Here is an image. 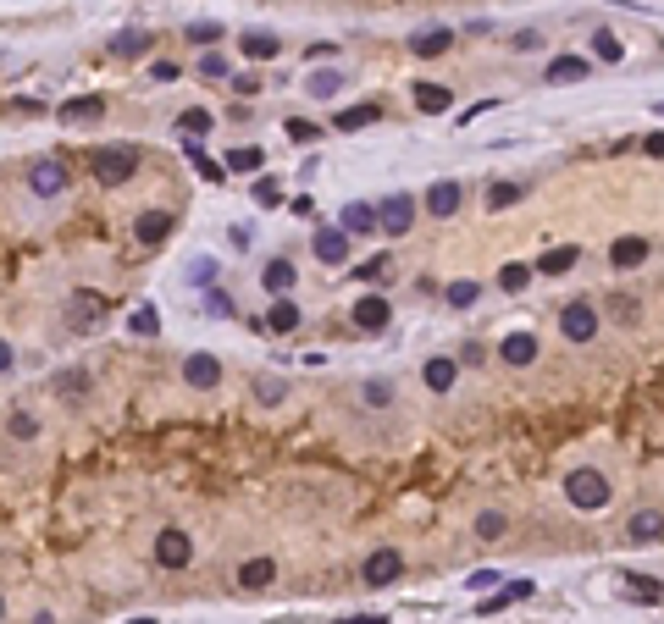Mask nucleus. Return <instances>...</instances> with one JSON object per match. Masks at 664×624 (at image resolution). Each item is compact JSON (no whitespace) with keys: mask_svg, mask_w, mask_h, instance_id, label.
<instances>
[{"mask_svg":"<svg viewBox=\"0 0 664 624\" xmlns=\"http://www.w3.org/2000/svg\"><path fill=\"white\" fill-rule=\"evenodd\" d=\"M565 498H571V509H582V514H598V509H609V475L604 470H592V465H582V470H571L565 475Z\"/></svg>","mask_w":664,"mask_h":624,"instance_id":"nucleus-1","label":"nucleus"},{"mask_svg":"<svg viewBox=\"0 0 664 624\" xmlns=\"http://www.w3.org/2000/svg\"><path fill=\"white\" fill-rule=\"evenodd\" d=\"M89 172H94V183H128L134 172H139V150L134 144H111V150H94L89 155Z\"/></svg>","mask_w":664,"mask_h":624,"instance_id":"nucleus-2","label":"nucleus"},{"mask_svg":"<svg viewBox=\"0 0 664 624\" xmlns=\"http://www.w3.org/2000/svg\"><path fill=\"white\" fill-rule=\"evenodd\" d=\"M67 183H73V172H67V160H61V155H39L34 167H28V188H34L39 200H56Z\"/></svg>","mask_w":664,"mask_h":624,"instance_id":"nucleus-3","label":"nucleus"},{"mask_svg":"<svg viewBox=\"0 0 664 624\" xmlns=\"http://www.w3.org/2000/svg\"><path fill=\"white\" fill-rule=\"evenodd\" d=\"M376 227H383L388 238H404L410 227H416V200H410V193H388V200L376 205Z\"/></svg>","mask_w":664,"mask_h":624,"instance_id":"nucleus-4","label":"nucleus"},{"mask_svg":"<svg viewBox=\"0 0 664 624\" xmlns=\"http://www.w3.org/2000/svg\"><path fill=\"white\" fill-rule=\"evenodd\" d=\"M188 558H194V536L177 531V525H167V531L155 536V564H161V569H188Z\"/></svg>","mask_w":664,"mask_h":624,"instance_id":"nucleus-5","label":"nucleus"},{"mask_svg":"<svg viewBox=\"0 0 664 624\" xmlns=\"http://www.w3.org/2000/svg\"><path fill=\"white\" fill-rule=\"evenodd\" d=\"M559 332H565V343H592V338H598V310H592L587 299L565 304V310H559Z\"/></svg>","mask_w":664,"mask_h":624,"instance_id":"nucleus-6","label":"nucleus"},{"mask_svg":"<svg viewBox=\"0 0 664 624\" xmlns=\"http://www.w3.org/2000/svg\"><path fill=\"white\" fill-rule=\"evenodd\" d=\"M67 315H73L78 332H94L100 315H106V299H100V293H89V287H78V293H67Z\"/></svg>","mask_w":664,"mask_h":624,"instance_id":"nucleus-7","label":"nucleus"},{"mask_svg":"<svg viewBox=\"0 0 664 624\" xmlns=\"http://www.w3.org/2000/svg\"><path fill=\"white\" fill-rule=\"evenodd\" d=\"M399 575H404V558H399L393 547H376V552L366 558V569H360V580H366V586H393Z\"/></svg>","mask_w":664,"mask_h":624,"instance_id":"nucleus-8","label":"nucleus"},{"mask_svg":"<svg viewBox=\"0 0 664 624\" xmlns=\"http://www.w3.org/2000/svg\"><path fill=\"white\" fill-rule=\"evenodd\" d=\"M460 205H465V188H460L454 177H443V183H432V188H427V216L449 221V216H454Z\"/></svg>","mask_w":664,"mask_h":624,"instance_id":"nucleus-9","label":"nucleus"},{"mask_svg":"<svg viewBox=\"0 0 664 624\" xmlns=\"http://www.w3.org/2000/svg\"><path fill=\"white\" fill-rule=\"evenodd\" d=\"M183 381L200 387V392H211V387L221 381V359H216V354H188V359H183Z\"/></svg>","mask_w":664,"mask_h":624,"instance_id":"nucleus-10","label":"nucleus"},{"mask_svg":"<svg viewBox=\"0 0 664 624\" xmlns=\"http://www.w3.org/2000/svg\"><path fill=\"white\" fill-rule=\"evenodd\" d=\"M625 542H664V514L659 509H637V514H631L625 519Z\"/></svg>","mask_w":664,"mask_h":624,"instance_id":"nucleus-11","label":"nucleus"},{"mask_svg":"<svg viewBox=\"0 0 664 624\" xmlns=\"http://www.w3.org/2000/svg\"><path fill=\"white\" fill-rule=\"evenodd\" d=\"M134 238H139L144 249H155V244H167V238H172V216H167V210H144V216L134 221Z\"/></svg>","mask_w":664,"mask_h":624,"instance_id":"nucleus-12","label":"nucleus"},{"mask_svg":"<svg viewBox=\"0 0 664 624\" xmlns=\"http://www.w3.org/2000/svg\"><path fill=\"white\" fill-rule=\"evenodd\" d=\"M261 282H266V293H277V299H282V293H294V282H299L294 260H289V254H272L266 271H261Z\"/></svg>","mask_w":664,"mask_h":624,"instance_id":"nucleus-13","label":"nucleus"},{"mask_svg":"<svg viewBox=\"0 0 664 624\" xmlns=\"http://www.w3.org/2000/svg\"><path fill=\"white\" fill-rule=\"evenodd\" d=\"M642 260H648V238H637V233H625V238L609 244V266L615 271H631V266H642Z\"/></svg>","mask_w":664,"mask_h":624,"instance_id":"nucleus-14","label":"nucleus"},{"mask_svg":"<svg viewBox=\"0 0 664 624\" xmlns=\"http://www.w3.org/2000/svg\"><path fill=\"white\" fill-rule=\"evenodd\" d=\"M310 249H315L322 266H343V254H349V233H332V227H322V233L310 238Z\"/></svg>","mask_w":664,"mask_h":624,"instance_id":"nucleus-15","label":"nucleus"},{"mask_svg":"<svg viewBox=\"0 0 664 624\" xmlns=\"http://www.w3.org/2000/svg\"><path fill=\"white\" fill-rule=\"evenodd\" d=\"M388 321H393V310H388V299H376V293L355 304V326H360V332H388Z\"/></svg>","mask_w":664,"mask_h":624,"instance_id":"nucleus-16","label":"nucleus"},{"mask_svg":"<svg viewBox=\"0 0 664 624\" xmlns=\"http://www.w3.org/2000/svg\"><path fill=\"white\" fill-rule=\"evenodd\" d=\"M498 359H504V365H515V371L531 365V359H537V338L531 332H510V338L498 343Z\"/></svg>","mask_w":664,"mask_h":624,"instance_id":"nucleus-17","label":"nucleus"},{"mask_svg":"<svg viewBox=\"0 0 664 624\" xmlns=\"http://www.w3.org/2000/svg\"><path fill=\"white\" fill-rule=\"evenodd\" d=\"M56 116L61 122H100L106 116V94H78V100H67Z\"/></svg>","mask_w":664,"mask_h":624,"instance_id":"nucleus-18","label":"nucleus"},{"mask_svg":"<svg viewBox=\"0 0 664 624\" xmlns=\"http://www.w3.org/2000/svg\"><path fill=\"white\" fill-rule=\"evenodd\" d=\"M277 580V564H272V558H249V564H238V586L244 591H266Z\"/></svg>","mask_w":664,"mask_h":624,"instance_id":"nucleus-19","label":"nucleus"},{"mask_svg":"<svg viewBox=\"0 0 664 624\" xmlns=\"http://www.w3.org/2000/svg\"><path fill=\"white\" fill-rule=\"evenodd\" d=\"M576 260H582V249H576V244H559V249H548L543 260H537V277H565V271L576 266Z\"/></svg>","mask_w":664,"mask_h":624,"instance_id":"nucleus-20","label":"nucleus"},{"mask_svg":"<svg viewBox=\"0 0 664 624\" xmlns=\"http://www.w3.org/2000/svg\"><path fill=\"white\" fill-rule=\"evenodd\" d=\"M454 106V94L443 89V83H416V111H427V116H443Z\"/></svg>","mask_w":664,"mask_h":624,"instance_id":"nucleus-21","label":"nucleus"},{"mask_svg":"<svg viewBox=\"0 0 664 624\" xmlns=\"http://www.w3.org/2000/svg\"><path fill=\"white\" fill-rule=\"evenodd\" d=\"M449 45H454V34L449 28H427V34H416V56H427V61H437V56H449Z\"/></svg>","mask_w":664,"mask_h":624,"instance_id":"nucleus-22","label":"nucleus"},{"mask_svg":"<svg viewBox=\"0 0 664 624\" xmlns=\"http://www.w3.org/2000/svg\"><path fill=\"white\" fill-rule=\"evenodd\" d=\"M587 78V61L582 56H554L548 61V83H582Z\"/></svg>","mask_w":664,"mask_h":624,"instance_id":"nucleus-23","label":"nucleus"},{"mask_svg":"<svg viewBox=\"0 0 664 624\" xmlns=\"http://www.w3.org/2000/svg\"><path fill=\"white\" fill-rule=\"evenodd\" d=\"M376 116H383V106H349V111H338V133H360V127H371Z\"/></svg>","mask_w":664,"mask_h":624,"instance_id":"nucleus-24","label":"nucleus"},{"mask_svg":"<svg viewBox=\"0 0 664 624\" xmlns=\"http://www.w3.org/2000/svg\"><path fill=\"white\" fill-rule=\"evenodd\" d=\"M277 50H282L277 34H261V28H249V34H244V56H249V61H272Z\"/></svg>","mask_w":664,"mask_h":624,"instance_id":"nucleus-25","label":"nucleus"},{"mask_svg":"<svg viewBox=\"0 0 664 624\" xmlns=\"http://www.w3.org/2000/svg\"><path fill=\"white\" fill-rule=\"evenodd\" d=\"M454 376H460V359H427V387L432 392H449Z\"/></svg>","mask_w":664,"mask_h":624,"instance_id":"nucleus-26","label":"nucleus"},{"mask_svg":"<svg viewBox=\"0 0 664 624\" xmlns=\"http://www.w3.org/2000/svg\"><path fill=\"white\" fill-rule=\"evenodd\" d=\"M294 326H299V304L294 299H277L266 310V332H294Z\"/></svg>","mask_w":664,"mask_h":624,"instance_id":"nucleus-27","label":"nucleus"},{"mask_svg":"<svg viewBox=\"0 0 664 624\" xmlns=\"http://www.w3.org/2000/svg\"><path fill=\"white\" fill-rule=\"evenodd\" d=\"M343 233H376V205L355 200L349 210H343Z\"/></svg>","mask_w":664,"mask_h":624,"instance_id":"nucleus-28","label":"nucleus"},{"mask_svg":"<svg viewBox=\"0 0 664 624\" xmlns=\"http://www.w3.org/2000/svg\"><path fill=\"white\" fill-rule=\"evenodd\" d=\"M504 531H510V519H504L498 509L477 514V542H504Z\"/></svg>","mask_w":664,"mask_h":624,"instance_id":"nucleus-29","label":"nucleus"},{"mask_svg":"<svg viewBox=\"0 0 664 624\" xmlns=\"http://www.w3.org/2000/svg\"><path fill=\"white\" fill-rule=\"evenodd\" d=\"M150 45H155V39L144 34V28H128V34H116V39H111V50H116V56H144Z\"/></svg>","mask_w":664,"mask_h":624,"instance_id":"nucleus-30","label":"nucleus"},{"mask_svg":"<svg viewBox=\"0 0 664 624\" xmlns=\"http://www.w3.org/2000/svg\"><path fill=\"white\" fill-rule=\"evenodd\" d=\"M211 122H216V116H211L205 106H188V111L177 116V133H200V139H205V133H211Z\"/></svg>","mask_w":664,"mask_h":624,"instance_id":"nucleus-31","label":"nucleus"},{"mask_svg":"<svg viewBox=\"0 0 664 624\" xmlns=\"http://www.w3.org/2000/svg\"><path fill=\"white\" fill-rule=\"evenodd\" d=\"M155 326H161V310H155V304H139V310L128 315V332H134V338H150Z\"/></svg>","mask_w":664,"mask_h":624,"instance_id":"nucleus-32","label":"nucleus"},{"mask_svg":"<svg viewBox=\"0 0 664 624\" xmlns=\"http://www.w3.org/2000/svg\"><path fill=\"white\" fill-rule=\"evenodd\" d=\"M531 271H537V266H521V260H510V266L498 271V287H504V293H521V287L531 282Z\"/></svg>","mask_w":664,"mask_h":624,"instance_id":"nucleus-33","label":"nucleus"},{"mask_svg":"<svg viewBox=\"0 0 664 624\" xmlns=\"http://www.w3.org/2000/svg\"><path fill=\"white\" fill-rule=\"evenodd\" d=\"M6 432H12L17 442H34V437H39V420L22 415V409H12V415H6Z\"/></svg>","mask_w":664,"mask_h":624,"instance_id":"nucleus-34","label":"nucleus"},{"mask_svg":"<svg viewBox=\"0 0 664 624\" xmlns=\"http://www.w3.org/2000/svg\"><path fill=\"white\" fill-rule=\"evenodd\" d=\"M592 50H598V61H609V67H615V61H625V50H620V39L609 34V28H598V34H592Z\"/></svg>","mask_w":664,"mask_h":624,"instance_id":"nucleus-35","label":"nucleus"},{"mask_svg":"<svg viewBox=\"0 0 664 624\" xmlns=\"http://www.w3.org/2000/svg\"><path fill=\"white\" fill-rule=\"evenodd\" d=\"M56 392H61V398H83V392H89V371H61Z\"/></svg>","mask_w":664,"mask_h":624,"instance_id":"nucleus-36","label":"nucleus"},{"mask_svg":"<svg viewBox=\"0 0 664 624\" xmlns=\"http://www.w3.org/2000/svg\"><path fill=\"white\" fill-rule=\"evenodd\" d=\"M255 398L261 404H282V398H289V381H282V376H255Z\"/></svg>","mask_w":664,"mask_h":624,"instance_id":"nucleus-37","label":"nucleus"},{"mask_svg":"<svg viewBox=\"0 0 664 624\" xmlns=\"http://www.w3.org/2000/svg\"><path fill=\"white\" fill-rule=\"evenodd\" d=\"M521 597H531V580H515L510 591H498V597H487V603H482V613H498V608H510V603H521Z\"/></svg>","mask_w":664,"mask_h":624,"instance_id":"nucleus-38","label":"nucleus"},{"mask_svg":"<svg viewBox=\"0 0 664 624\" xmlns=\"http://www.w3.org/2000/svg\"><path fill=\"white\" fill-rule=\"evenodd\" d=\"M183 155H188V160H194V167H200V177H205V183H221V167H216V160H211V155H205V150H200L194 139L183 144Z\"/></svg>","mask_w":664,"mask_h":624,"instance_id":"nucleus-39","label":"nucleus"},{"mask_svg":"<svg viewBox=\"0 0 664 624\" xmlns=\"http://www.w3.org/2000/svg\"><path fill=\"white\" fill-rule=\"evenodd\" d=\"M305 89L315 94V100H332V94L343 89V78H338V73H310V83H305Z\"/></svg>","mask_w":664,"mask_h":624,"instance_id":"nucleus-40","label":"nucleus"},{"mask_svg":"<svg viewBox=\"0 0 664 624\" xmlns=\"http://www.w3.org/2000/svg\"><path fill=\"white\" fill-rule=\"evenodd\" d=\"M443 299H449L454 310H470V304H477V282H449V287H443Z\"/></svg>","mask_w":664,"mask_h":624,"instance_id":"nucleus-41","label":"nucleus"},{"mask_svg":"<svg viewBox=\"0 0 664 624\" xmlns=\"http://www.w3.org/2000/svg\"><path fill=\"white\" fill-rule=\"evenodd\" d=\"M521 200V183H493L487 188V210H504V205H515Z\"/></svg>","mask_w":664,"mask_h":624,"instance_id":"nucleus-42","label":"nucleus"},{"mask_svg":"<svg viewBox=\"0 0 664 624\" xmlns=\"http://www.w3.org/2000/svg\"><path fill=\"white\" fill-rule=\"evenodd\" d=\"M625 580H631V597H642V603H659L664 597V586L648 580V575H625Z\"/></svg>","mask_w":664,"mask_h":624,"instance_id":"nucleus-43","label":"nucleus"},{"mask_svg":"<svg viewBox=\"0 0 664 624\" xmlns=\"http://www.w3.org/2000/svg\"><path fill=\"white\" fill-rule=\"evenodd\" d=\"M228 167H233V172H261V150H255V144H249V150H233Z\"/></svg>","mask_w":664,"mask_h":624,"instance_id":"nucleus-44","label":"nucleus"},{"mask_svg":"<svg viewBox=\"0 0 664 624\" xmlns=\"http://www.w3.org/2000/svg\"><path fill=\"white\" fill-rule=\"evenodd\" d=\"M360 398H366L371 409H383V404H393V387H388V381H366V387H360Z\"/></svg>","mask_w":664,"mask_h":624,"instance_id":"nucleus-45","label":"nucleus"},{"mask_svg":"<svg viewBox=\"0 0 664 624\" xmlns=\"http://www.w3.org/2000/svg\"><path fill=\"white\" fill-rule=\"evenodd\" d=\"M355 277H360V282H383V277H388V254L360 260V266H355Z\"/></svg>","mask_w":664,"mask_h":624,"instance_id":"nucleus-46","label":"nucleus"},{"mask_svg":"<svg viewBox=\"0 0 664 624\" xmlns=\"http://www.w3.org/2000/svg\"><path fill=\"white\" fill-rule=\"evenodd\" d=\"M289 139H299V144H315V139H322V127H315V122H305V116H289Z\"/></svg>","mask_w":664,"mask_h":624,"instance_id":"nucleus-47","label":"nucleus"},{"mask_svg":"<svg viewBox=\"0 0 664 624\" xmlns=\"http://www.w3.org/2000/svg\"><path fill=\"white\" fill-rule=\"evenodd\" d=\"M188 282L211 293V282H216V260H194V266H188Z\"/></svg>","mask_w":664,"mask_h":624,"instance_id":"nucleus-48","label":"nucleus"},{"mask_svg":"<svg viewBox=\"0 0 664 624\" xmlns=\"http://www.w3.org/2000/svg\"><path fill=\"white\" fill-rule=\"evenodd\" d=\"M609 310H615V321H637V315H642V304L631 299V293H615V299H609Z\"/></svg>","mask_w":664,"mask_h":624,"instance_id":"nucleus-49","label":"nucleus"},{"mask_svg":"<svg viewBox=\"0 0 664 624\" xmlns=\"http://www.w3.org/2000/svg\"><path fill=\"white\" fill-rule=\"evenodd\" d=\"M188 39H194V45H216L221 39V22H188Z\"/></svg>","mask_w":664,"mask_h":624,"instance_id":"nucleus-50","label":"nucleus"},{"mask_svg":"<svg viewBox=\"0 0 664 624\" xmlns=\"http://www.w3.org/2000/svg\"><path fill=\"white\" fill-rule=\"evenodd\" d=\"M200 78H228V56H221V50L200 56Z\"/></svg>","mask_w":664,"mask_h":624,"instance_id":"nucleus-51","label":"nucleus"},{"mask_svg":"<svg viewBox=\"0 0 664 624\" xmlns=\"http://www.w3.org/2000/svg\"><path fill=\"white\" fill-rule=\"evenodd\" d=\"M510 50H543V34H537V28H521V34L510 39Z\"/></svg>","mask_w":664,"mask_h":624,"instance_id":"nucleus-52","label":"nucleus"},{"mask_svg":"<svg viewBox=\"0 0 664 624\" xmlns=\"http://www.w3.org/2000/svg\"><path fill=\"white\" fill-rule=\"evenodd\" d=\"M255 205H266V210L282 205V188H277V183H255Z\"/></svg>","mask_w":664,"mask_h":624,"instance_id":"nucleus-53","label":"nucleus"},{"mask_svg":"<svg viewBox=\"0 0 664 624\" xmlns=\"http://www.w3.org/2000/svg\"><path fill=\"white\" fill-rule=\"evenodd\" d=\"M205 310H211V315H233V304H228V293H216V287L205 293Z\"/></svg>","mask_w":664,"mask_h":624,"instance_id":"nucleus-54","label":"nucleus"},{"mask_svg":"<svg viewBox=\"0 0 664 624\" xmlns=\"http://www.w3.org/2000/svg\"><path fill=\"white\" fill-rule=\"evenodd\" d=\"M177 78V61H155V83H172Z\"/></svg>","mask_w":664,"mask_h":624,"instance_id":"nucleus-55","label":"nucleus"},{"mask_svg":"<svg viewBox=\"0 0 664 624\" xmlns=\"http://www.w3.org/2000/svg\"><path fill=\"white\" fill-rule=\"evenodd\" d=\"M228 238H233V249H249V244H255V233H249V227H233Z\"/></svg>","mask_w":664,"mask_h":624,"instance_id":"nucleus-56","label":"nucleus"},{"mask_svg":"<svg viewBox=\"0 0 664 624\" xmlns=\"http://www.w3.org/2000/svg\"><path fill=\"white\" fill-rule=\"evenodd\" d=\"M338 624H388L383 613H349V619H338Z\"/></svg>","mask_w":664,"mask_h":624,"instance_id":"nucleus-57","label":"nucleus"},{"mask_svg":"<svg viewBox=\"0 0 664 624\" xmlns=\"http://www.w3.org/2000/svg\"><path fill=\"white\" fill-rule=\"evenodd\" d=\"M493 580H498V575H493V569H477V575H470V580H465V586H477V591H487V586H493Z\"/></svg>","mask_w":664,"mask_h":624,"instance_id":"nucleus-58","label":"nucleus"},{"mask_svg":"<svg viewBox=\"0 0 664 624\" xmlns=\"http://www.w3.org/2000/svg\"><path fill=\"white\" fill-rule=\"evenodd\" d=\"M648 155H659V160H664V133H648Z\"/></svg>","mask_w":664,"mask_h":624,"instance_id":"nucleus-59","label":"nucleus"},{"mask_svg":"<svg viewBox=\"0 0 664 624\" xmlns=\"http://www.w3.org/2000/svg\"><path fill=\"white\" fill-rule=\"evenodd\" d=\"M12 371V343H0V376Z\"/></svg>","mask_w":664,"mask_h":624,"instance_id":"nucleus-60","label":"nucleus"},{"mask_svg":"<svg viewBox=\"0 0 664 624\" xmlns=\"http://www.w3.org/2000/svg\"><path fill=\"white\" fill-rule=\"evenodd\" d=\"M0 619H6V597H0Z\"/></svg>","mask_w":664,"mask_h":624,"instance_id":"nucleus-61","label":"nucleus"}]
</instances>
